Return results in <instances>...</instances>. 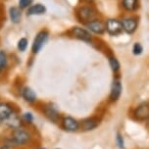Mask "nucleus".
Masks as SVG:
<instances>
[{
  "label": "nucleus",
  "mask_w": 149,
  "mask_h": 149,
  "mask_svg": "<svg viewBox=\"0 0 149 149\" xmlns=\"http://www.w3.org/2000/svg\"><path fill=\"white\" fill-rule=\"evenodd\" d=\"M9 137L11 139L12 146L14 148L29 146L33 140V134L25 127H20L18 130H11Z\"/></svg>",
  "instance_id": "nucleus-1"
},
{
  "label": "nucleus",
  "mask_w": 149,
  "mask_h": 149,
  "mask_svg": "<svg viewBox=\"0 0 149 149\" xmlns=\"http://www.w3.org/2000/svg\"><path fill=\"white\" fill-rule=\"evenodd\" d=\"M41 112H42V115L48 120L49 122H51V123L58 124L61 122L62 116H61L58 108L54 104H52V103H48V104H45L42 106Z\"/></svg>",
  "instance_id": "nucleus-2"
},
{
  "label": "nucleus",
  "mask_w": 149,
  "mask_h": 149,
  "mask_svg": "<svg viewBox=\"0 0 149 149\" xmlns=\"http://www.w3.org/2000/svg\"><path fill=\"white\" fill-rule=\"evenodd\" d=\"M61 127L67 132H77L79 130V122L72 116H64L60 122Z\"/></svg>",
  "instance_id": "nucleus-3"
},
{
  "label": "nucleus",
  "mask_w": 149,
  "mask_h": 149,
  "mask_svg": "<svg viewBox=\"0 0 149 149\" xmlns=\"http://www.w3.org/2000/svg\"><path fill=\"white\" fill-rule=\"evenodd\" d=\"M48 36H49V33L46 30L39 31V33L36 34V36L34 37L33 42V47H31V50H33V54H37V53L42 49V47L44 46L47 39H48Z\"/></svg>",
  "instance_id": "nucleus-4"
},
{
  "label": "nucleus",
  "mask_w": 149,
  "mask_h": 149,
  "mask_svg": "<svg viewBox=\"0 0 149 149\" xmlns=\"http://www.w3.org/2000/svg\"><path fill=\"white\" fill-rule=\"evenodd\" d=\"M100 120L97 117H88L79 122V130L81 132H91L99 126Z\"/></svg>",
  "instance_id": "nucleus-5"
},
{
  "label": "nucleus",
  "mask_w": 149,
  "mask_h": 149,
  "mask_svg": "<svg viewBox=\"0 0 149 149\" xmlns=\"http://www.w3.org/2000/svg\"><path fill=\"white\" fill-rule=\"evenodd\" d=\"M77 15H78V18L81 20V22L87 24L90 21L94 20L95 16V12L93 11L92 8H90L88 6H82L78 10L77 12Z\"/></svg>",
  "instance_id": "nucleus-6"
},
{
  "label": "nucleus",
  "mask_w": 149,
  "mask_h": 149,
  "mask_svg": "<svg viewBox=\"0 0 149 149\" xmlns=\"http://www.w3.org/2000/svg\"><path fill=\"white\" fill-rule=\"evenodd\" d=\"M134 117L137 121H148L149 120V103L143 102L139 104L134 111Z\"/></svg>",
  "instance_id": "nucleus-7"
},
{
  "label": "nucleus",
  "mask_w": 149,
  "mask_h": 149,
  "mask_svg": "<svg viewBox=\"0 0 149 149\" xmlns=\"http://www.w3.org/2000/svg\"><path fill=\"white\" fill-rule=\"evenodd\" d=\"M3 124L10 130H18V129H20V127H23V126H24L22 118H21V116L19 115L17 112H14V113H13Z\"/></svg>",
  "instance_id": "nucleus-8"
},
{
  "label": "nucleus",
  "mask_w": 149,
  "mask_h": 149,
  "mask_svg": "<svg viewBox=\"0 0 149 149\" xmlns=\"http://www.w3.org/2000/svg\"><path fill=\"white\" fill-rule=\"evenodd\" d=\"M106 31L111 36H118L123 31L122 22H120L117 19H109L106 22Z\"/></svg>",
  "instance_id": "nucleus-9"
},
{
  "label": "nucleus",
  "mask_w": 149,
  "mask_h": 149,
  "mask_svg": "<svg viewBox=\"0 0 149 149\" xmlns=\"http://www.w3.org/2000/svg\"><path fill=\"white\" fill-rule=\"evenodd\" d=\"M72 33H73V36L74 37L81 39L82 41L90 42L92 39V36L89 31L86 30V29L81 28V26H74V28L72 29Z\"/></svg>",
  "instance_id": "nucleus-10"
},
{
  "label": "nucleus",
  "mask_w": 149,
  "mask_h": 149,
  "mask_svg": "<svg viewBox=\"0 0 149 149\" xmlns=\"http://www.w3.org/2000/svg\"><path fill=\"white\" fill-rule=\"evenodd\" d=\"M14 112L15 110L11 104H9L7 102L0 103V123L3 124Z\"/></svg>",
  "instance_id": "nucleus-11"
},
{
  "label": "nucleus",
  "mask_w": 149,
  "mask_h": 149,
  "mask_svg": "<svg viewBox=\"0 0 149 149\" xmlns=\"http://www.w3.org/2000/svg\"><path fill=\"white\" fill-rule=\"evenodd\" d=\"M86 26L88 31H92V33L96 34H102L105 33L106 26L99 20H92L86 24Z\"/></svg>",
  "instance_id": "nucleus-12"
},
{
  "label": "nucleus",
  "mask_w": 149,
  "mask_h": 149,
  "mask_svg": "<svg viewBox=\"0 0 149 149\" xmlns=\"http://www.w3.org/2000/svg\"><path fill=\"white\" fill-rule=\"evenodd\" d=\"M122 82L120 79H116L113 81V84H112L111 86V91H110V100L115 102V101L119 100L120 96L122 94Z\"/></svg>",
  "instance_id": "nucleus-13"
},
{
  "label": "nucleus",
  "mask_w": 149,
  "mask_h": 149,
  "mask_svg": "<svg viewBox=\"0 0 149 149\" xmlns=\"http://www.w3.org/2000/svg\"><path fill=\"white\" fill-rule=\"evenodd\" d=\"M21 94H22L23 99L25 100L26 103H29V104H34L37 101V95L36 91H34L33 88H31L30 86L24 87L22 89Z\"/></svg>",
  "instance_id": "nucleus-14"
},
{
  "label": "nucleus",
  "mask_w": 149,
  "mask_h": 149,
  "mask_svg": "<svg viewBox=\"0 0 149 149\" xmlns=\"http://www.w3.org/2000/svg\"><path fill=\"white\" fill-rule=\"evenodd\" d=\"M122 26H123V31L127 33L132 34L134 33L137 28V22L134 18H126L122 21Z\"/></svg>",
  "instance_id": "nucleus-15"
},
{
  "label": "nucleus",
  "mask_w": 149,
  "mask_h": 149,
  "mask_svg": "<svg viewBox=\"0 0 149 149\" xmlns=\"http://www.w3.org/2000/svg\"><path fill=\"white\" fill-rule=\"evenodd\" d=\"M45 13H46V7L40 3H37L29 7L26 14L29 16H38V15H43Z\"/></svg>",
  "instance_id": "nucleus-16"
},
{
  "label": "nucleus",
  "mask_w": 149,
  "mask_h": 149,
  "mask_svg": "<svg viewBox=\"0 0 149 149\" xmlns=\"http://www.w3.org/2000/svg\"><path fill=\"white\" fill-rule=\"evenodd\" d=\"M9 16L10 20L13 24H19L21 22V18H22V12H21L20 7L12 6L9 9Z\"/></svg>",
  "instance_id": "nucleus-17"
},
{
  "label": "nucleus",
  "mask_w": 149,
  "mask_h": 149,
  "mask_svg": "<svg viewBox=\"0 0 149 149\" xmlns=\"http://www.w3.org/2000/svg\"><path fill=\"white\" fill-rule=\"evenodd\" d=\"M122 4H123V7L127 10V11L132 12L137 9L138 0H123Z\"/></svg>",
  "instance_id": "nucleus-18"
},
{
  "label": "nucleus",
  "mask_w": 149,
  "mask_h": 149,
  "mask_svg": "<svg viewBox=\"0 0 149 149\" xmlns=\"http://www.w3.org/2000/svg\"><path fill=\"white\" fill-rule=\"evenodd\" d=\"M8 65L7 54L4 50H0V73H2Z\"/></svg>",
  "instance_id": "nucleus-19"
},
{
  "label": "nucleus",
  "mask_w": 149,
  "mask_h": 149,
  "mask_svg": "<svg viewBox=\"0 0 149 149\" xmlns=\"http://www.w3.org/2000/svg\"><path fill=\"white\" fill-rule=\"evenodd\" d=\"M22 118V121L24 125H31L33 124V121H34V116L31 112H25V113L22 114L21 116Z\"/></svg>",
  "instance_id": "nucleus-20"
},
{
  "label": "nucleus",
  "mask_w": 149,
  "mask_h": 149,
  "mask_svg": "<svg viewBox=\"0 0 149 149\" xmlns=\"http://www.w3.org/2000/svg\"><path fill=\"white\" fill-rule=\"evenodd\" d=\"M28 44H29L28 39L25 38V37H22V38L19 39L18 44H17V48L20 52H25L26 48H28Z\"/></svg>",
  "instance_id": "nucleus-21"
},
{
  "label": "nucleus",
  "mask_w": 149,
  "mask_h": 149,
  "mask_svg": "<svg viewBox=\"0 0 149 149\" xmlns=\"http://www.w3.org/2000/svg\"><path fill=\"white\" fill-rule=\"evenodd\" d=\"M109 65H110L112 71H113L114 73H116V72H118L120 70V62L115 57L109 58Z\"/></svg>",
  "instance_id": "nucleus-22"
},
{
  "label": "nucleus",
  "mask_w": 149,
  "mask_h": 149,
  "mask_svg": "<svg viewBox=\"0 0 149 149\" xmlns=\"http://www.w3.org/2000/svg\"><path fill=\"white\" fill-rule=\"evenodd\" d=\"M116 142L117 145L120 149H124L125 148V141H124V137L122 135L121 132H117L116 135Z\"/></svg>",
  "instance_id": "nucleus-23"
},
{
  "label": "nucleus",
  "mask_w": 149,
  "mask_h": 149,
  "mask_svg": "<svg viewBox=\"0 0 149 149\" xmlns=\"http://www.w3.org/2000/svg\"><path fill=\"white\" fill-rule=\"evenodd\" d=\"M143 51V47L141 46L140 43H134V47H132V52H134V55H140Z\"/></svg>",
  "instance_id": "nucleus-24"
},
{
  "label": "nucleus",
  "mask_w": 149,
  "mask_h": 149,
  "mask_svg": "<svg viewBox=\"0 0 149 149\" xmlns=\"http://www.w3.org/2000/svg\"><path fill=\"white\" fill-rule=\"evenodd\" d=\"M31 3H33V0H19V6L21 9L29 8L31 6Z\"/></svg>",
  "instance_id": "nucleus-25"
},
{
  "label": "nucleus",
  "mask_w": 149,
  "mask_h": 149,
  "mask_svg": "<svg viewBox=\"0 0 149 149\" xmlns=\"http://www.w3.org/2000/svg\"><path fill=\"white\" fill-rule=\"evenodd\" d=\"M0 149H15L14 147H12V146L8 145V144H4V143H2L1 145H0Z\"/></svg>",
  "instance_id": "nucleus-26"
},
{
  "label": "nucleus",
  "mask_w": 149,
  "mask_h": 149,
  "mask_svg": "<svg viewBox=\"0 0 149 149\" xmlns=\"http://www.w3.org/2000/svg\"><path fill=\"white\" fill-rule=\"evenodd\" d=\"M34 149H46V148H45V147H41V146H40V147H36V148H34Z\"/></svg>",
  "instance_id": "nucleus-27"
},
{
  "label": "nucleus",
  "mask_w": 149,
  "mask_h": 149,
  "mask_svg": "<svg viewBox=\"0 0 149 149\" xmlns=\"http://www.w3.org/2000/svg\"><path fill=\"white\" fill-rule=\"evenodd\" d=\"M55 149H61V148H55Z\"/></svg>",
  "instance_id": "nucleus-28"
}]
</instances>
